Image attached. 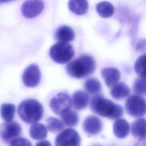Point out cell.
I'll list each match as a JSON object with an SVG mask.
<instances>
[{
  "mask_svg": "<svg viewBox=\"0 0 146 146\" xmlns=\"http://www.w3.org/2000/svg\"><path fill=\"white\" fill-rule=\"evenodd\" d=\"M90 107L94 113L111 119H117L123 113V108L120 105L99 94L95 95L91 98Z\"/></svg>",
  "mask_w": 146,
  "mask_h": 146,
  "instance_id": "6da1fadb",
  "label": "cell"
},
{
  "mask_svg": "<svg viewBox=\"0 0 146 146\" xmlns=\"http://www.w3.org/2000/svg\"><path fill=\"white\" fill-rule=\"evenodd\" d=\"M94 59L89 55H82L69 63L66 71L69 75L76 79H81L92 74L95 69Z\"/></svg>",
  "mask_w": 146,
  "mask_h": 146,
  "instance_id": "7a4b0ae2",
  "label": "cell"
},
{
  "mask_svg": "<svg viewBox=\"0 0 146 146\" xmlns=\"http://www.w3.org/2000/svg\"><path fill=\"white\" fill-rule=\"evenodd\" d=\"M18 113L24 122L34 124L37 123L42 117L43 108L36 99H26L19 104Z\"/></svg>",
  "mask_w": 146,
  "mask_h": 146,
  "instance_id": "3957f363",
  "label": "cell"
},
{
  "mask_svg": "<svg viewBox=\"0 0 146 146\" xmlns=\"http://www.w3.org/2000/svg\"><path fill=\"white\" fill-rule=\"evenodd\" d=\"M49 55L54 62L63 64L72 59L74 55V50L70 44L58 42L50 48Z\"/></svg>",
  "mask_w": 146,
  "mask_h": 146,
  "instance_id": "277c9868",
  "label": "cell"
},
{
  "mask_svg": "<svg viewBox=\"0 0 146 146\" xmlns=\"http://www.w3.org/2000/svg\"><path fill=\"white\" fill-rule=\"evenodd\" d=\"M125 108L128 114L131 116H143L145 113V99L137 95H131L125 101Z\"/></svg>",
  "mask_w": 146,
  "mask_h": 146,
  "instance_id": "5b68a950",
  "label": "cell"
},
{
  "mask_svg": "<svg viewBox=\"0 0 146 146\" xmlns=\"http://www.w3.org/2000/svg\"><path fill=\"white\" fill-rule=\"evenodd\" d=\"M80 137L75 129L67 128L56 137L55 146H80Z\"/></svg>",
  "mask_w": 146,
  "mask_h": 146,
  "instance_id": "8992f818",
  "label": "cell"
},
{
  "mask_svg": "<svg viewBox=\"0 0 146 146\" xmlns=\"http://www.w3.org/2000/svg\"><path fill=\"white\" fill-rule=\"evenodd\" d=\"M50 106L54 113L60 115L70 110L72 106L71 99L66 93H59L51 99Z\"/></svg>",
  "mask_w": 146,
  "mask_h": 146,
  "instance_id": "52a82bcc",
  "label": "cell"
},
{
  "mask_svg": "<svg viewBox=\"0 0 146 146\" xmlns=\"http://www.w3.org/2000/svg\"><path fill=\"white\" fill-rule=\"evenodd\" d=\"M41 78V74L39 67L36 64H31L28 66L24 70L22 79L24 84L28 87H35L37 86Z\"/></svg>",
  "mask_w": 146,
  "mask_h": 146,
  "instance_id": "ba28073f",
  "label": "cell"
},
{
  "mask_svg": "<svg viewBox=\"0 0 146 146\" xmlns=\"http://www.w3.org/2000/svg\"><path fill=\"white\" fill-rule=\"evenodd\" d=\"M20 125L14 121L5 122L0 126V137L4 141H9L17 138L21 133Z\"/></svg>",
  "mask_w": 146,
  "mask_h": 146,
  "instance_id": "9c48e42d",
  "label": "cell"
},
{
  "mask_svg": "<svg viewBox=\"0 0 146 146\" xmlns=\"http://www.w3.org/2000/svg\"><path fill=\"white\" fill-rule=\"evenodd\" d=\"M43 8L44 2L42 1H27L23 3L21 11L25 17L31 18L38 15Z\"/></svg>",
  "mask_w": 146,
  "mask_h": 146,
  "instance_id": "30bf717a",
  "label": "cell"
},
{
  "mask_svg": "<svg viewBox=\"0 0 146 146\" xmlns=\"http://www.w3.org/2000/svg\"><path fill=\"white\" fill-rule=\"evenodd\" d=\"M103 124L101 120L95 116L87 117L83 123L84 131L90 135H95L102 129Z\"/></svg>",
  "mask_w": 146,
  "mask_h": 146,
  "instance_id": "8fae6325",
  "label": "cell"
},
{
  "mask_svg": "<svg viewBox=\"0 0 146 146\" xmlns=\"http://www.w3.org/2000/svg\"><path fill=\"white\" fill-rule=\"evenodd\" d=\"M101 75L108 87H112L116 84L120 78V71L113 67L104 68L101 71Z\"/></svg>",
  "mask_w": 146,
  "mask_h": 146,
  "instance_id": "7c38bea8",
  "label": "cell"
},
{
  "mask_svg": "<svg viewBox=\"0 0 146 146\" xmlns=\"http://www.w3.org/2000/svg\"><path fill=\"white\" fill-rule=\"evenodd\" d=\"M74 30L68 26H61L55 31V39L59 42L67 43L72 41L75 38Z\"/></svg>",
  "mask_w": 146,
  "mask_h": 146,
  "instance_id": "4fadbf2b",
  "label": "cell"
},
{
  "mask_svg": "<svg viewBox=\"0 0 146 146\" xmlns=\"http://www.w3.org/2000/svg\"><path fill=\"white\" fill-rule=\"evenodd\" d=\"M88 99L89 96L86 92L82 90L76 91L72 96V104L76 110H81L87 107Z\"/></svg>",
  "mask_w": 146,
  "mask_h": 146,
  "instance_id": "5bb4252c",
  "label": "cell"
},
{
  "mask_svg": "<svg viewBox=\"0 0 146 146\" xmlns=\"http://www.w3.org/2000/svg\"><path fill=\"white\" fill-rule=\"evenodd\" d=\"M129 131L128 123L123 119H117L113 125V132L115 136L119 139H123L126 137Z\"/></svg>",
  "mask_w": 146,
  "mask_h": 146,
  "instance_id": "9a60e30c",
  "label": "cell"
},
{
  "mask_svg": "<svg viewBox=\"0 0 146 146\" xmlns=\"http://www.w3.org/2000/svg\"><path fill=\"white\" fill-rule=\"evenodd\" d=\"M132 135L136 139L140 140L145 139V120L140 118L134 121L131 127Z\"/></svg>",
  "mask_w": 146,
  "mask_h": 146,
  "instance_id": "2e32d148",
  "label": "cell"
},
{
  "mask_svg": "<svg viewBox=\"0 0 146 146\" xmlns=\"http://www.w3.org/2000/svg\"><path fill=\"white\" fill-rule=\"evenodd\" d=\"M129 93V88L123 82L117 83L112 86L110 91L111 96L116 100H120L127 97Z\"/></svg>",
  "mask_w": 146,
  "mask_h": 146,
  "instance_id": "e0dca14e",
  "label": "cell"
},
{
  "mask_svg": "<svg viewBox=\"0 0 146 146\" xmlns=\"http://www.w3.org/2000/svg\"><path fill=\"white\" fill-rule=\"evenodd\" d=\"M29 134L34 140H40L45 139L47 136V130L44 125L36 123L32 124L30 128Z\"/></svg>",
  "mask_w": 146,
  "mask_h": 146,
  "instance_id": "ac0fdd59",
  "label": "cell"
},
{
  "mask_svg": "<svg viewBox=\"0 0 146 146\" xmlns=\"http://www.w3.org/2000/svg\"><path fill=\"white\" fill-rule=\"evenodd\" d=\"M70 10L76 15H83L87 12L88 3L84 0H71L68 2Z\"/></svg>",
  "mask_w": 146,
  "mask_h": 146,
  "instance_id": "d6986e66",
  "label": "cell"
},
{
  "mask_svg": "<svg viewBox=\"0 0 146 146\" xmlns=\"http://www.w3.org/2000/svg\"><path fill=\"white\" fill-rule=\"evenodd\" d=\"M98 14L103 18H108L111 17L114 13V7L113 5L107 1L99 2L96 7Z\"/></svg>",
  "mask_w": 146,
  "mask_h": 146,
  "instance_id": "ffe728a7",
  "label": "cell"
},
{
  "mask_svg": "<svg viewBox=\"0 0 146 146\" xmlns=\"http://www.w3.org/2000/svg\"><path fill=\"white\" fill-rule=\"evenodd\" d=\"M15 112V106L12 103H3L0 108L1 117L6 122L12 121Z\"/></svg>",
  "mask_w": 146,
  "mask_h": 146,
  "instance_id": "44dd1931",
  "label": "cell"
},
{
  "mask_svg": "<svg viewBox=\"0 0 146 146\" xmlns=\"http://www.w3.org/2000/svg\"><path fill=\"white\" fill-rule=\"evenodd\" d=\"M60 117L63 121V123L68 127H74L79 122V116L78 113L70 110L60 114Z\"/></svg>",
  "mask_w": 146,
  "mask_h": 146,
  "instance_id": "7402d4cb",
  "label": "cell"
},
{
  "mask_svg": "<svg viewBox=\"0 0 146 146\" xmlns=\"http://www.w3.org/2000/svg\"><path fill=\"white\" fill-rule=\"evenodd\" d=\"M85 90L90 94L97 95L102 88V84L99 80L94 78L87 79L84 84Z\"/></svg>",
  "mask_w": 146,
  "mask_h": 146,
  "instance_id": "603a6c76",
  "label": "cell"
},
{
  "mask_svg": "<svg viewBox=\"0 0 146 146\" xmlns=\"http://www.w3.org/2000/svg\"><path fill=\"white\" fill-rule=\"evenodd\" d=\"M47 127L51 132L56 133L62 130L64 125L63 122L58 118L49 117L47 119Z\"/></svg>",
  "mask_w": 146,
  "mask_h": 146,
  "instance_id": "cb8c5ba5",
  "label": "cell"
},
{
  "mask_svg": "<svg viewBox=\"0 0 146 146\" xmlns=\"http://www.w3.org/2000/svg\"><path fill=\"white\" fill-rule=\"evenodd\" d=\"M145 55L140 56L136 60L135 64V71L140 76V78L145 79Z\"/></svg>",
  "mask_w": 146,
  "mask_h": 146,
  "instance_id": "d4e9b609",
  "label": "cell"
},
{
  "mask_svg": "<svg viewBox=\"0 0 146 146\" xmlns=\"http://www.w3.org/2000/svg\"><path fill=\"white\" fill-rule=\"evenodd\" d=\"M133 91L137 95H144L145 94V79L141 78H137L133 84Z\"/></svg>",
  "mask_w": 146,
  "mask_h": 146,
  "instance_id": "484cf974",
  "label": "cell"
},
{
  "mask_svg": "<svg viewBox=\"0 0 146 146\" xmlns=\"http://www.w3.org/2000/svg\"><path fill=\"white\" fill-rule=\"evenodd\" d=\"M10 146H32V144L26 138L17 137L11 141Z\"/></svg>",
  "mask_w": 146,
  "mask_h": 146,
  "instance_id": "4316f807",
  "label": "cell"
},
{
  "mask_svg": "<svg viewBox=\"0 0 146 146\" xmlns=\"http://www.w3.org/2000/svg\"><path fill=\"white\" fill-rule=\"evenodd\" d=\"M35 146H52L50 142L47 140H43L36 143Z\"/></svg>",
  "mask_w": 146,
  "mask_h": 146,
  "instance_id": "83f0119b",
  "label": "cell"
},
{
  "mask_svg": "<svg viewBox=\"0 0 146 146\" xmlns=\"http://www.w3.org/2000/svg\"><path fill=\"white\" fill-rule=\"evenodd\" d=\"M135 146H145V139L140 140L137 143L135 144Z\"/></svg>",
  "mask_w": 146,
  "mask_h": 146,
  "instance_id": "f1b7e54d",
  "label": "cell"
}]
</instances>
